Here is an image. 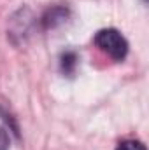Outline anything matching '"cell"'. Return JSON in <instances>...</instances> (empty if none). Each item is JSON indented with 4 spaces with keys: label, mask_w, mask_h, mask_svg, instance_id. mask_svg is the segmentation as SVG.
<instances>
[{
    "label": "cell",
    "mask_w": 149,
    "mask_h": 150,
    "mask_svg": "<svg viewBox=\"0 0 149 150\" xmlns=\"http://www.w3.org/2000/svg\"><path fill=\"white\" fill-rule=\"evenodd\" d=\"M95 44L100 47V51L109 54L116 61H123L128 54V42L116 28L100 30L95 35Z\"/></svg>",
    "instance_id": "obj_1"
},
{
    "label": "cell",
    "mask_w": 149,
    "mask_h": 150,
    "mask_svg": "<svg viewBox=\"0 0 149 150\" xmlns=\"http://www.w3.org/2000/svg\"><path fill=\"white\" fill-rule=\"evenodd\" d=\"M67 16H69V12H67L65 7H53V9H49L44 14L42 23H44L46 28H54V26L65 23L67 21Z\"/></svg>",
    "instance_id": "obj_2"
},
{
    "label": "cell",
    "mask_w": 149,
    "mask_h": 150,
    "mask_svg": "<svg viewBox=\"0 0 149 150\" xmlns=\"http://www.w3.org/2000/svg\"><path fill=\"white\" fill-rule=\"evenodd\" d=\"M60 65H62V72L65 75H72L75 72V67H77V54H75L74 51H67V52H63L62 54V61H60Z\"/></svg>",
    "instance_id": "obj_3"
},
{
    "label": "cell",
    "mask_w": 149,
    "mask_h": 150,
    "mask_svg": "<svg viewBox=\"0 0 149 150\" xmlns=\"http://www.w3.org/2000/svg\"><path fill=\"white\" fill-rule=\"evenodd\" d=\"M116 150H146V147L137 140H125L116 147Z\"/></svg>",
    "instance_id": "obj_4"
},
{
    "label": "cell",
    "mask_w": 149,
    "mask_h": 150,
    "mask_svg": "<svg viewBox=\"0 0 149 150\" xmlns=\"http://www.w3.org/2000/svg\"><path fill=\"white\" fill-rule=\"evenodd\" d=\"M0 150H9V134L4 127H0Z\"/></svg>",
    "instance_id": "obj_5"
}]
</instances>
